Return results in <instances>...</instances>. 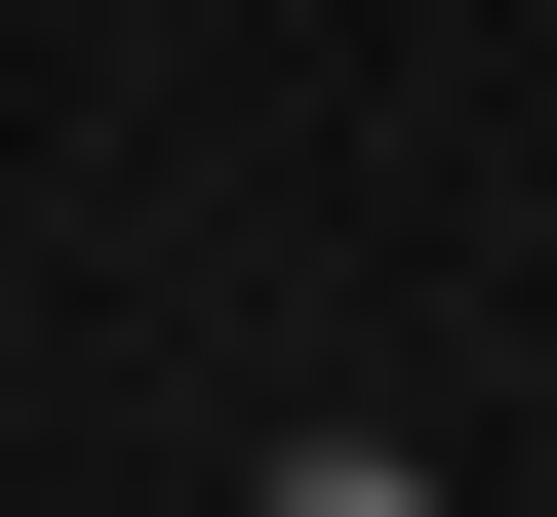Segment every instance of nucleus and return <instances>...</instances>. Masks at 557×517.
Masks as SVG:
<instances>
[{
	"label": "nucleus",
	"mask_w": 557,
	"mask_h": 517,
	"mask_svg": "<svg viewBox=\"0 0 557 517\" xmlns=\"http://www.w3.org/2000/svg\"><path fill=\"white\" fill-rule=\"evenodd\" d=\"M278 517H438V478H398V438H278Z\"/></svg>",
	"instance_id": "obj_1"
}]
</instances>
